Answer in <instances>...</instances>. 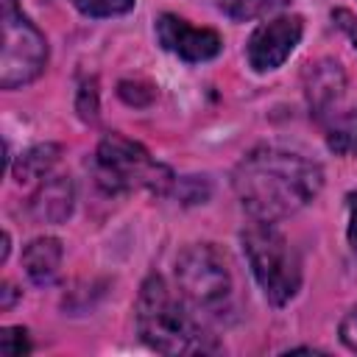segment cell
I'll use <instances>...</instances> for the list:
<instances>
[{
    "instance_id": "17",
    "label": "cell",
    "mask_w": 357,
    "mask_h": 357,
    "mask_svg": "<svg viewBox=\"0 0 357 357\" xmlns=\"http://www.w3.org/2000/svg\"><path fill=\"white\" fill-rule=\"evenodd\" d=\"M340 340H343L346 349L357 351V307L343 315V321H340Z\"/></svg>"
},
{
    "instance_id": "4",
    "label": "cell",
    "mask_w": 357,
    "mask_h": 357,
    "mask_svg": "<svg viewBox=\"0 0 357 357\" xmlns=\"http://www.w3.org/2000/svg\"><path fill=\"white\" fill-rule=\"evenodd\" d=\"M95 176L106 192H131L148 190L165 195L173 184L170 167L156 162L139 142L126 139L123 134H109L95 151Z\"/></svg>"
},
{
    "instance_id": "20",
    "label": "cell",
    "mask_w": 357,
    "mask_h": 357,
    "mask_svg": "<svg viewBox=\"0 0 357 357\" xmlns=\"http://www.w3.org/2000/svg\"><path fill=\"white\" fill-rule=\"evenodd\" d=\"M354 151H357V139H354Z\"/></svg>"
},
{
    "instance_id": "16",
    "label": "cell",
    "mask_w": 357,
    "mask_h": 357,
    "mask_svg": "<svg viewBox=\"0 0 357 357\" xmlns=\"http://www.w3.org/2000/svg\"><path fill=\"white\" fill-rule=\"evenodd\" d=\"M78 112L84 120H95L98 117V92H95V81L84 84L78 92Z\"/></svg>"
},
{
    "instance_id": "12",
    "label": "cell",
    "mask_w": 357,
    "mask_h": 357,
    "mask_svg": "<svg viewBox=\"0 0 357 357\" xmlns=\"http://www.w3.org/2000/svg\"><path fill=\"white\" fill-rule=\"evenodd\" d=\"M59 153H61L59 145H33L31 151H25L20 156V162L14 167L17 181L20 184L22 181H42L50 173V167L59 162Z\"/></svg>"
},
{
    "instance_id": "13",
    "label": "cell",
    "mask_w": 357,
    "mask_h": 357,
    "mask_svg": "<svg viewBox=\"0 0 357 357\" xmlns=\"http://www.w3.org/2000/svg\"><path fill=\"white\" fill-rule=\"evenodd\" d=\"M287 3L290 0H218L220 11L234 22H248V20L265 17V14H271Z\"/></svg>"
},
{
    "instance_id": "10",
    "label": "cell",
    "mask_w": 357,
    "mask_h": 357,
    "mask_svg": "<svg viewBox=\"0 0 357 357\" xmlns=\"http://www.w3.org/2000/svg\"><path fill=\"white\" fill-rule=\"evenodd\" d=\"M343 89H346V75L340 70L337 61H318L315 67H310L307 73V98H310V106L318 117L329 114L340 98H343Z\"/></svg>"
},
{
    "instance_id": "7",
    "label": "cell",
    "mask_w": 357,
    "mask_h": 357,
    "mask_svg": "<svg viewBox=\"0 0 357 357\" xmlns=\"http://www.w3.org/2000/svg\"><path fill=\"white\" fill-rule=\"evenodd\" d=\"M301 33H304V25H301V17H296V14L262 22L245 45L248 64L257 73H268V70L282 67L290 59V53L296 50V45L301 42Z\"/></svg>"
},
{
    "instance_id": "8",
    "label": "cell",
    "mask_w": 357,
    "mask_h": 357,
    "mask_svg": "<svg viewBox=\"0 0 357 357\" xmlns=\"http://www.w3.org/2000/svg\"><path fill=\"white\" fill-rule=\"evenodd\" d=\"M156 36L165 50L176 53L184 61H209L220 53L223 42L209 28H195L176 14H162L156 20Z\"/></svg>"
},
{
    "instance_id": "9",
    "label": "cell",
    "mask_w": 357,
    "mask_h": 357,
    "mask_svg": "<svg viewBox=\"0 0 357 357\" xmlns=\"http://www.w3.org/2000/svg\"><path fill=\"white\" fill-rule=\"evenodd\" d=\"M73 201H75L73 181L67 176H47L42 178V184L31 198V215L39 223H61L70 218Z\"/></svg>"
},
{
    "instance_id": "14",
    "label": "cell",
    "mask_w": 357,
    "mask_h": 357,
    "mask_svg": "<svg viewBox=\"0 0 357 357\" xmlns=\"http://www.w3.org/2000/svg\"><path fill=\"white\" fill-rule=\"evenodd\" d=\"M137 0H73V6L86 17H117L134 8Z\"/></svg>"
},
{
    "instance_id": "1",
    "label": "cell",
    "mask_w": 357,
    "mask_h": 357,
    "mask_svg": "<svg viewBox=\"0 0 357 357\" xmlns=\"http://www.w3.org/2000/svg\"><path fill=\"white\" fill-rule=\"evenodd\" d=\"M231 184L254 220L276 223L304 209L321 192L324 170L301 153L262 145L240 159Z\"/></svg>"
},
{
    "instance_id": "15",
    "label": "cell",
    "mask_w": 357,
    "mask_h": 357,
    "mask_svg": "<svg viewBox=\"0 0 357 357\" xmlns=\"http://www.w3.org/2000/svg\"><path fill=\"white\" fill-rule=\"evenodd\" d=\"M31 351L28 332L22 326H6L0 329V354L3 357H22Z\"/></svg>"
},
{
    "instance_id": "6",
    "label": "cell",
    "mask_w": 357,
    "mask_h": 357,
    "mask_svg": "<svg viewBox=\"0 0 357 357\" xmlns=\"http://www.w3.org/2000/svg\"><path fill=\"white\" fill-rule=\"evenodd\" d=\"M176 282L181 296L198 307L218 312L231 296V273L220 248L212 243L187 245L176 259Z\"/></svg>"
},
{
    "instance_id": "3",
    "label": "cell",
    "mask_w": 357,
    "mask_h": 357,
    "mask_svg": "<svg viewBox=\"0 0 357 357\" xmlns=\"http://www.w3.org/2000/svg\"><path fill=\"white\" fill-rule=\"evenodd\" d=\"M240 243L265 298L276 307L287 304L301 287V259L287 237L273 223L254 220L243 229Z\"/></svg>"
},
{
    "instance_id": "11",
    "label": "cell",
    "mask_w": 357,
    "mask_h": 357,
    "mask_svg": "<svg viewBox=\"0 0 357 357\" xmlns=\"http://www.w3.org/2000/svg\"><path fill=\"white\" fill-rule=\"evenodd\" d=\"M61 257H64L61 240H56V237H36L22 251V268H25V273H28V279L33 284L47 287V284H53L59 279Z\"/></svg>"
},
{
    "instance_id": "19",
    "label": "cell",
    "mask_w": 357,
    "mask_h": 357,
    "mask_svg": "<svg viewBox=\"0 0 357 357\" xmlns=\"http://www.w3.org/2000/svg\"><path fill=\"white\" fill-rule=\"evenodd\" d=\"M14 298H17V293H14V287H11L8 282H6V284H3V301H0V307H3V310H8V307L14 304Z\"/></svg>"
},
{
    "instance_id": "2",
    "label": "cell",
    "mask_w": 357,
    "mask_h": 357,
    "mask_svg": "<svg viewBox=\"0 0 357 357\" xmlns=\"http://www.w3.org/2000/svg\"><path fill=\"white\" fill-rule=\"evenodd\" d=\"M137 332L162 354H209L218 340L190 312L187 298L176 296L162 276H148L137 296Z\"/></svg>"
},
{
    "instance_id": "5",
    "label": "cell",
    "mask_w": 357,
    "mask_h": 357,
    "mask_svg": "<svg viewBox=\"0 0 357 357\" xmlns=\"http://www.w3.org/2000/svg\"><path fill=\"white\" fill-rule=\"evenodd\" d=\"M0 8H3L0 86L17 89L42 75L47 64V42L42 31L17 8V0H0Z\"/></svg>"
},
{
    "instance_id": "18",
    "label": "cell",
    "mask_w": 357,
    "mask_h": 357,
    "mask_svg": "<svg viewBox=\"0 0 357 357\" xmlns=\"http://www.w3.org/2000/svg\"><path fill=\"white\" fill-rule=\"evenodd\" d=\"M349 243L351 248H357V192L349 195Z\"/></svg>"
}]
</instances>
